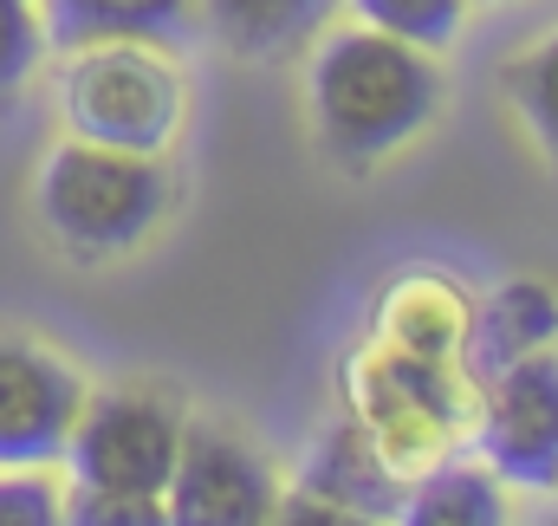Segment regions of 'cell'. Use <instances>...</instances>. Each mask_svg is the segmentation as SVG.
Returning <instances> with one entry per match:
<instances>
[{
  "label": "cell",
  "instance_id": "cell-1",
  "mask_svg": "<svg viewBox=\"0 0 558 526\" xmlns=\"http://www.w3.org/2000/svg\"><path fill=\"white\" fill-rule=\"evenodd\" d=\"M305 111L318 150L344 169H377L410 150L441 111V65L397 33L338 26L312 46L305 65Z\"/></svg>",
  "mask_w": 558,
  "mask_h": 526
},
{
  "label": "cell",
  "instance_id": "cell-2",
  "mask_svg": "<svg viewBox=\"0 0 558 526\" xmlns=\"http://www.w3.org/2000/svg\"><path fill=\"white\" fill-rule=\"evenodd\" d=\"M169 215V176L156 156L65 136L39 163V222L78 261H118Z\"/></svg>",
  "mask_w": 558,
  "mask_h": 526
},
{
  "label": "cell",
  "instance_id": "cell-3",
  "mask_svg": "<svg viewBox=\"0 0 558 526\" xmlns=\"http://www.w3.org/2000/svg\"><path fill=\"white\" fill-rule=\"evenodd\" d=\"M59 118L85 143L162 156L169 136L182 131V72L169 46L149 39H105L65 52L59 72Z\"/></svg>",
  "mask_w": 558,
  "mask_h": 526
},
{
  "label": "cell",
  "instance_id": "cell-4",
  "mask_svg": "<svg viewBox=\"0 0 558 526\" xmlns=\"http://www.w3.org/2000/svg\"><path fill=\"white\" fill-rule=\"evenodd\" d=\"M182 409L156 391H85L59 462H72L78 494L162 501L182 455Z\"/></svg>",
  "mask_w": 558,
  "mask_h": 526
},
{
  "label": "cell",
  "instance_id": "cell-5",
  "mask_svg": "<svg viewBox=\"0 0 558 526\" xmlns=\"http://www.w3.org/2000/svg\"><path fill=\"white\" fill-rule=\"evenodd\" d=\"M474 455L500 488L558 494V351H526L481 378Z\"/></svg>",
  "mask_w": 558,
  "mask_h": 526
},
{
  "label": "cell",
  "instance_id": "cell-6",
  "mask_svg": "<svg viewBox=\"0 0 558 526\" xmlns=\"http://www.w3.org/2000/svg\"><path fill=\"white\" fill-rule=\"evenodd\" d=\"M351 391H357V429L384 449L390 468H428L448 455L454 422H461V391L448 364L371 345L351 364Z\"/></svg>",
  "mask_w": 558,
  "mask_h": 526
},
{
  "label": "cell",
  "instance_id": "cell-7",
  "mask_svg": "<svg viewBox=\"0 0 558 526\" xmlns=\"http://www.w3.org/2000/svg\"><path fill=\"white\" fill-rule=\"evenodd\" d=\"M279 507V481L274 462L221 429V422H189L182 429V455H175V475L162 488V514L175 526H260L274 521Z\"/></svg>",
  "mask_w": 558,
  "mask_h": 526
},
{
  "label": "cell",
  "instance_id": "cell-8",
  "mask_svg": "<svg viewBox=\"0 0 558 526\" xmlns=\"http://www.w3.org/2000/svg\"><path fill=\"white\" fill-rule=\"evenodd\" d=\"M85 378L39 338L0 332V468H52L78 422Z\"/></svg>",
  "mask_w": 558,
  "mask_h": 526
},
{
  "label": "cell",
  "instance_id": "cell-9",
  "mask_svg": "<svg viewBox=\"0 0 558 526\" xmlns=\"http://www.w3.org/2000/svg\"><path fill=\"white\" fill-rule=\"evenodd\" d=\"M397 507H403V481L384 462V449L357 422H338L305 449L299 481H292V494H279L274 521L344 526V521H390Z\"/></svg>",
  "mask_w": 558,
  "mask_h": 526
},
{
  "label": "cell",
  "instance_id": "cell-10",
  "mask_svg": "<svg viewBox=\"0 0 558 526\" xmlns=\"http://www.w3.org/2000/svg\"><path fill=\"white\" fill-rule=\"evenodd\" d=\"M202 20V0H39L46 46L78 52L105 39H149V46H182Z\"/></svg>",
  "mask_w": 558,
  "mask_h": 526
},
{
  "label": "cell",
  "instance_id": "cell-11",
  "mask_svg": "<svg viewBox=\"0 0 558 526\" xmlns=\"http://www.w3.org/2000/svg\"><path fill=\"white\" fill-rule=\"evenodd\" d=\"M474 332V306L461 299L454 279L441 273H410L397 279L384 299H377V338L390 351H410V358H428V364H448Z\"/></svg>",
  "mask_w": 558,
  "mask_h": 526
},
{
  "label": "cell",
  "instance_id": "cell-12",
  "mask_svg": "<svg viewBox=\"0 0 558 526\" xmlns=\"http://www.w3.org/2000/svg\"><path fill=\"white\" fill-rule=\"evenodd\" d=\"M558 338V292L546 279H507L500 292H487L468 345H474V371H500L526 351H546Z\"/></svg>",
  "mask_w": 558,
  "mask_h": 526
},
{
  "label": "cell",
  "instance_id": "cell-13",
  "mask_svg": "<svg viewBox=\"0 0 558 526\" xmlns=\"http://www.w3.org/2000/svg\"><path fill=\"white\" fill-rule=\"evenodd\" d=\"M331 7L338 0H202V20L241 59H286L331 20Z\"/></svg>",
  "mask_w": 558,
  "mask_h": 526
},
{
  "label": "cell",
  "instance_id": "cell-14",
  "mask_svg": "<svg viewBox=\"0 0 558 526\" xmlns=\"http://www.w3.org/2000/svg\"><path fill=\"white\" fill-rule=\"evenodd\" d=\"M410 526H500L507 521V488L474 462H435L397 507Z\"/></svg>",
  "mask_w": 558,
  "mask_h": 526
},
{
  "label": "cell",
  "instance_id": "cell-15",
  "mask_svg": "<svg viewBox=\"0 0 558 526\" xmlns=\"http://www.w3.org/2000/svg\"><path fill=\"white\" fill-rule=\"evenodd\" d=\"M500 85H507V105H513L520 131L533 136V150L558 169V33L539 39L533 52H520L500 72Z\"/></svg>",
  "mask_w": 558,
  "mask_h": 526
},
{
  "label": "cell",
  "instance_id": "cell-16",
  "mask_svg": "<svg viewBox=\"0 0 558 526\" xmlns=\"http://www.w3.org/2000/svg\"><path fill=\"white\" fill-rule=\"evenodd\" d=\"M468 7H474V0H351V13H357L364 26L397 33V39L422 46V52L454 46V33H461Z\"/></svg>",
  "mask_w": 558,
  "mask_h": 526
},
{
  "label": "cell",
  "instance_id": "cell-17",
  "mask_svg": "<svg viewBox=\"0 0 558 526\" xmlns=\"http://www.w3.org/2000/svg\"><path fill=\"white\" fill-rule=\"evenodd\" d=\"M46 59L39 0H0V98H13Z\"/></svg>",
  "mask_w": 558,
  "mask_h": 526
},
{
  "label": "cell",
  "instance_id": "cell-18",
  "mask_svg": "<svg viewBox=\"0 0 558 526\" xmlns=\"http://www.w3.org/2000/svg\"><path fill=\"white\" fill-rule=\"evenodd\" d=\"M65 494L46 468H0V526H59Z\"/></svg>",
  "mask_w": 558,
  "mask_h": 526
},
{
  "label": "cell",
  "instance_id": "cell-19",
  "mask_svg": "<svg viewBox=\"0 0 558 526\" xmlns=\"http://www.w3.org/2000/svg\"><path fill=\"white\" fill-rule=\"evenodd\" d=\"M65 521L78 526H162V501H131V494H78L72 488V507H65Z\"/></svg>",
  "mask_w": 558,
  "mask_h": 526
},
{
  "label": "cell",
  "instance_id": "cell-20",
  "mask_svg": "<svg viewBox=\"0 0 558 526\" xmlns=\"http://www.w3.org/2000/svg\"><path fill=\"white\" fill-rule=\"evenodd\" d=\"M487 7H500V0H487Z\"/></svg>",
  "mask_w": 558,
  "mask_h": 526
}]
</instances>
